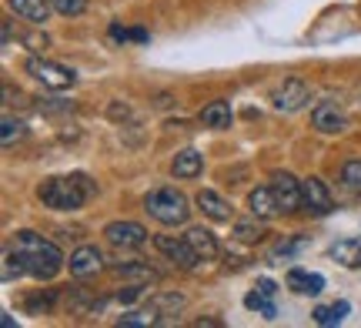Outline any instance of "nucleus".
<instances>
[{"instance_id": "obj_1", "label": "nucleus", "mask_w": 361, "mask_h": 328, "mask_svg": "<svg viewBox=\"0 0 361 328\" xmlns=\"http://www.w3.org/2000/svg\"><path fill=\"white\" fill-rule=\"evenodd\" d=\"M11 251L20 258L24 275L37 278V281H51V278L64 268L61 248H57L54 241H47L44 235H37V231H17L11 241Z\"/></svg>"}, {"instance_id": "obj_2", "label": "nucleus", "mask_w": 361, "mask_h": 328, "mask_svg": "<svg viewBox=\"0 0 361 328\" xmlns=\"http://www.w3.org/2000/svg\"><path fill=\"white\" fill-rule=\"evenodd\" d=\"M94 195V181L87 174H67V178H47L37 188V198L44 208L54 211H78Z\"/></svg>"}, {"instance_id": "obj_3", "label": "nucleus", "mask_w": 361, "mask_h": 328, "mask_svg": "<svg viewBox=\"0 0 361 328\" xmlns=\"http://www.w3.org/2000/svg\"><path fill=\"white\" fill-rule=\"evenodd\" d=\"M144 211L161 224H184L188 221V198L180 195L178 188H154V191H147L144 195Z\"/></svg>"}, {"instance_id": "obj_4", "label": "nucleus", "mask_w": 361, "mask_h": 328, "mask_svg": "<svg viewBox=\"0 0 361 328\" xmlns=\"http://www.w3.org/2000/svg\"><path fill=\"white\" fill-rule=\"evenodd\" d=\"M24 71L34 80H40L44 87H51V91H67V87H74V84H78V74H74L71 67L54 64V61L40 57V54L27 57V61H24Z\"/></svg>"}, {"instance_id": "obj_5", "label": "nucleus", "mask_w": 361, "mask_h": 328, "mask_svg": "<svg viewBox=\"0 0 361 328\" xmlns=\"http://www.w3.org/2000/svg\"><path fill=\"white\" fill-rule=\"evenodd\" d=\"M271 101H274V107H278V111H284V114H295V111H301V107L311 101V87L301 78H288L281 87H274Z\"/></svg>"}, {"instance_id": "obj_6", "label": "nucleus", "mask_w": 361, "mask_h": 328, "mask_svg": "<svg viewBox=\"0 0 361 328\" xmlns=\"http://www.w3.org/2000/svg\"><path fill=\"white\" fill-rule=\"evenodd\" d=\"M154 248L161 251V255H168L171 262L178 265L180 272H191V268H197V251L191 248V241L188 238H174V235H157L154 238Z\"/></svg>"}, {"instance_id": "obj_7", "label": "nucleus", "mask_w": 361, "mask_h": 328, "mask_svg": "<svg viewBox=\"0 0 361 328\" xmlns=\"http://www.w3.org/2000/svg\"><path fill=\"white\" fill-rule=\"evenodd\" d=\"M104 238L114 245V248H141L147 245V228L137 221H111L104 228Z\"/></svg>"}, {"instance_id": "obj_8", "label": "nucleus", "mask_w": 361, "mask_h": 328, "mask_svg": "<svg viewBox=\"0 0 361 328\" xmlns=\"http://www.w3.org/2000/svg\"><path fill=\"white\" fill-rule=\"evenodd\" d=\"M301 208L311 211V214H331L335 211V201L328 195V188H324L322 178H305L301 181Z\"/></svg>"}, {"instance_id": "obj_9", "label": "nucleus", "mask_w": 361, "mask_h": 328, "mask_svg": "<svg viewBox=\"0 0 361 328\" xmlns=\"http://www.w3.org/2000/svg\"><path fill=\"white\" fill-rule=\"evenodd\" d=\"M271 191H274V198H278L281 211H298L301 208V181H298L295 174H288V171L271 174Z\"/></svg>"}, {"instance_id": "obj_10", "label": "nucleus", "mask_w": 361, "mask_h": 328, "mask_svg": "<svg viewBox=\"0 0 361 328\" xmlns=\"http://www.w3.org/2000/svg\"><path fill=\"white\" fill-rule=\"evenodd\" d=\"M311 128L322 134H341L348 128V118H345V111L331 101H322V104L311 111Z\"/></svg>"}, {"instance_id": "obj_11", "label": "nucleus", "mask_w": 361, "mask_h": 328, "mask_svg": "<svg viewBox=\"0 0 361 328\" xmlns=\"http://www.w3.org/2000/svg\"><path fill=\"white\" fill-rule=\"evenodd\" d=\"M194 205H197V211H204L211 221H231V201L228 198H221L218 191H211V188H201L197 191V198H194Z\"/></svg>"}, {"instance_id": "obj_12", "label": "nucleus", "mask_w": 361, "mask_h": 328, "mask_svg": "<svg viewBox=\"0 0 361 328\" xmlns=\"http://www.w3.org/2000/svg\"><path fill=\"white\" fill-rule=\"evenodd\" d=\"M71 275L74 278H90V275H97L104 268V255L94 245H80L74 255H71Z\"/></svg>"}, {"instance_id": "obj_13", "label": "nucleus", "mask_w": 361, "mask_h": 328, "mask_svg": "<svg viewBox=\"0 0 361 328\" xmlns=\"http://www.w3.org/2000/svg\"><path fill=\"white\" fill-rule=\"evenodd\" d=\"M247 211L255 214V218H261V221H271L274 214H281V205H278V198H274V191L268 188H255L251 195H247Z\"/></svg>"}, {"instance_id": "obj_14", "label": "nucleus", "mask_w": 361, "mask_h": 328, "mask_svg": "<svg viewBox=\"0 0 361 328\" xmlns=\"http://www.w3.org/2000/svg\"><path fill=\"white\" fill-rule=\"evenodd\" d=\"M328 258L338 262L341 268H361V235L335 241V245L328 248Z\"/></svg>"}, {"instance_id": "obj_15", "label": "nucleus", "mask_w": 361, "mask_h": 328, "mask_svg": "<svg viewBox=\"0 0 361 328\" xmlns=\"http://www.w3.org/2000/svg\"><path fill=\"white\" fill-rule=\"evenodd\" d=\"M188 241H191V248L197 251V258L201 262H214L221 255V245L218 238H214V231H207V228H188Z\"/></svg>"}, {"instance_id": "obj_16", "label": "nucleus", "mask_w": 361, "mask_h": 328, "mask_svg": "<svg viewBox=\"0 0 361 328\" xmlns=\"http://www.w3.org/2000/svg\"><path fill=\"white\" fill-rule=\"evenodd\" d=\"M11 11L27 24H44L51 17V0H7Z\"/></svg>"}, {"instance_id": "obj_17", "label": "nucleus", "mask_w": 361, "mask_h": 328, "mask_svg": "<svg viewBox=\"0 0 361 328\" xmlns=\"http://www.w3.org/2000/svg\"><path fill=\"white\" fill-rule=\"evenodd\" d=\"M288 288L298 295H322L324 291V278L318 272H305V268H291L288 272Z\"/></svg>"}, {"instance_id": "obj_18", "label": "nucleus", "mask_w": 361, "mask_h": 328, "mask_svg": "<svg viewBox=\"0 0 361 328\" xmlns=\"http://www.w3.org/2000/svg\"><path fill=\"white\" fill-rule=\"evenodd\" d=\"M111 272H114L117 278H124V281H144V285L157 281V272L144 262H114L111 265Z\"/></svg>"}, {"instance_id": "obj_19", "label": "nucleus", "mask_w": 361, "mask_h": 328, "mask_svg": "<svg viewBox=\"0 0 361 328\" xmlns=\"http://www.w3.org/2000/svg\"><path fill=\"white\" fill-rule=\"evenodd\" d=\"M204 128H214V131H224V128H231V104L228 101H211V104L197 114Z\"/></svg>"}, {"instance_id": "obj_20", "label": "nucleus", "mask_w": 361, "mask_h": 328, "mask_svg": "<svg viewBox=\"0 0 361 328\" xmlns=\"http://www.w3.org/2000/svg\"><path fill=\"white\" fill-rule=\"evenodd\" d=\"M171 171H174V178H197L204 171V158L197 151H180L178 158L171 161Z\"/></svg>"}, {"instance_id": "obj_21", "label": "nucleus", "mask_w": 361, "mask_h": 328, "mask_svg": "<svg viewBox=\"0 0 361 328\" xmlns=\"http://www.w3.org/2000/svg\"><path fill=\"white\" fill-rule=\"evenodd\" d=\"M67 302H71V312H74V315H94V312H101V308H104L101 298L87 295L84 288L67 291Z\"/></svg>"}, {"instance_id": "obj_22", "label": "nucleus", "mask_w": 361, "mask_h": 328, "mask_svg": "<svg viewBox=\"0 0 361 328\" xmlns=\"http://www.w3.org/2000/svg\"><path fill=\"white\" fill-rule=\"evenodd\" d=\"M348 312H351V305H348V302L318 305V308H314V322H318V325H324V328H328V325H341Z\"/></svg>"}, {"instance_id": "obj_23", "label": "nucleus", "mask_w": 361, "mask_h": 328, "mask_svg": "<svg viewBox=\"0 0 361 328\" xmlns=\"http://www.w3.org/2000/svg\"><path fill=\"white\" fill-rule=\"evenodd\" d=\"M264 235H268V231H264V224H255V221H238L234 224V238H238V241H245V245H258V241H264Z\"/></svg>"}, {"instance_id": "obj_24", "label": "nucleus", "mask_w": 361, "mask_h": 328, "mask_svg": "<svg viewBox=\"0 0 361 328\" xmlns=\"http://www.w3.org/2000/svg\"><path fill=\"white\" fill-rule=\"evenodd\" d=\"M245 305L251 308V312H261L264 318L278 315V308H274V302H271V295H264V291H251V295H245Z\"/></svg>"}, {"instance_id": "obj_25", "label": "nucleus", "mask_w": 361, "mask_h": 328, "mask_svg": "<svg viewBox=\"0 0 361 328\" xmlns=\"http://www.w3.org/2000/svg\"><path fill=\"white\" fill-rule=\"evenodd\" d=\"M24 121H13L11 114H4V131H0V141H4V147H13L20 138H24Z\"/></svg>"}, {"instance_id": "obj_26", "label": "nucleus", "mask_w": 361, "mask_h": 328, "mask_svg": "<svg viewBox=\"0 0 361 328\" xmlns=\"http://www.w3.org/2000/svg\"><path fill=\"white\" fill-rule=\"evenodd\" d=\"M111 37L121 40V44H128V40H137V44H147L151 40V34L144 30V27H121V24H111Z\"/></svg>"}, {"instance_id": "obj_27", "label": "nucleus", "mask_w": 361, "mask_h": 328, "mask_svg": "<svg viewBox=\"0 0 361 328\" xmlns=\"http://www.w3.org/2000/svg\"><path fill=\"white\" fill-rule=\"evenodd\" d=\"M301 248H308V238H305V235H301V238H291V241H284V245H278L271 258H274V262H281V258L288 262V258H295Z\"/></svg>"}, {"instance_id": "obj_28", "label": "nucleus", "mask_w": 361, "mask_h": 328, "mask_svg": "<svg viewBox=\"0 0 361 328\" xmlns=\"http://www.w3.org/2000/svg\"><path fill=\"white\" fill-rule=\"evenodd\" d=\"M51 7L61 17H80V13L87 11V0H51Z\"/></svg>"}, {"instance_id": "obj_29", "label": "nucleus", "mask_w": 361, "mask_h": 328, "mask_svg": "<svg viewBox=\"0 0 361 328\" xmlns=\"http://www.w3.org/2000/svg\"><path fill=\"white\" fill-rule=\"evenodd\" d=\"M341 181L348 184L355 195H361V158L358 161H348V164L341 168Z\"/></svg>"}, {"instance_id": "obj_30", "label": "nucleus", "mask_w": 361, "mask_h": 328, "mask_svg": "<svg viewBox=\"0 0 361 328\" xmlns=\"http://www.w3.org/2000/svg\"><path fill=\"white\" fill-rule=\"evenodd\" d=\"M144 291H147V285H144V281H130L128 288L117 291V302H121V305H134L144 295Z\"/></svg>"}, {"instance_id": "obj_31", "label": "nucleus", "mask_w": 361, "mask_h": 328, "mask_svg": "<svg viewBox=\"0 0 361 328\" xmlns=\"http://www.w3.org/2000/svg\"><path fill=\"white\" fill-rule=\"evenodd\" d=\"M258 291H264V295H271V298H274V295H278V285H274L271 278H261V281H258Z\"/></svg>"}]
</instances>
